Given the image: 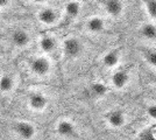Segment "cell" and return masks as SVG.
I'll return each instance as SVG.
<instances>
[{
	"label": "cell",
	"mask_w": 156,
	"mask_h": 140,
	"mask_svg": "<svg viewBox=\"0 0 156 140\" xmlns=\"http://www.w3.org/2000/svg\"><path fill=\"white\" fill-rule=\"evenodd\" d=\"M27 71L36 80H47L54 73V60L41 53L33 55L27 62Z\"/></svg>",
	"instance_id": "obj_1"
},
{
	"label": "cell",
	"mask_w": 156,
	"mask_h": 140,
	"mask_svg": "<svg viewBox=\"0 0 156 140\" xmlns=\"http://www.w3.org/2000/svg\"><path fill=\"white\" fill-rule=\"evenodd\" d=\"M35 19L40 26H42L46 29H52L55 27L61 26L62 11L48 4V5L39 7V9L35 13Z\"/></svg>",
	"instance_id": "obj_2"
},
{
	"label": "cell",
	"mask_w": 156,
	"mask_h": 140,
	"mask_svg": "<svg viewBox=\"0 0 156 140\" xmlns=\"http://www.w3.org/2000/svg\"><path fill=\"white\" fill-rule=\"evenodd\" d=\"M50 96L40 89H29L26 96L27 107L34 113H43L50 106Z\"/></svg>",
	"instance_id": "obj_3"
},
{
	"label": "cell",
	"mask_w": 156,
	"mask_h": 140,
	"mask_svg": "<svg viewBox=\"0 0 156 140\" xmlns=\"http://www.w3.org/2000/svg\"><path fill=\"white\" fill-rule=\"evenodd\" d=\"M11 133L16 140H35L39 135L37 126L26 119H15L9 125Z\"/></svg>",
	"instance_id": "obj_4"
},
{
	"label": "cell",
	"mask_w": 156,
	"mask_h": 140,
	"mask_svg": "<svg viewBox=\"0 0 156 140\" xmlns=\"http://www.w3.org/2000/svg\"><path fill=\"white\" fill-rule=\"evenodd\" d=\"M85 52L84 42L78 36L69 35L62 40L61 56L68 61H75L82 57Z\"/></svg>",
	"instance_id": "obj_5"
},
{
	"label": "cell",
	"mask_w": 156,
	"mask_h": 140,
	"mask_svg": "<svg viewBox=\"0 0 156 140\" xmlns=\"http://www.w3.org/2000/svg\"><path fill=\"white\" fill-rule=\"evenodd\" d=\"M34 43L33 33L25 27H18L11 31L8 35V45L16 52H23Z\"/></svg>",
	"instance_id": "obj_6"
},
{
	"label": "cell",
	"mask_w": 156,
	"mask_h": 140,
	"mask_svg": "<svg viewBox=\"0 0 156 140\" xmlns=\"http://www.w3.org/2000/svg\"><path fill=\"white\" fill-rule=\"evenodd\" d=\"M61 46H62V41H59L58 38L51 32L43 33L37 40V48L40 53L48 55L50 57L61 54Z\"/></svg>",
	"instance_id": "obj_7"
},
{
	"label": "cell",
	"mask_w": 156,
	"mask_h": 140,
	"mask_svg": "<svg viewBox=\"0 0 156 140\" xmlns=\"http://www.w3.org/2000/svg\"><path fill=\"white\" fill-rule=\"evenodd\" d=\"M54 131L55 134L62 139L73 140L79 137L77 124L69 117H62L56 120L54 125Z\"/></svg>",
	"instance_id": "obj_8"
},
{
	"label": "cell",
	"mask_w": 156,
	"mask_h": 140,
	"mask_svg": "<svg viewBox=\"0 0 156 140\" xmlns=\"http://www.w3.org/2000/svg\"><path fill=\"white\" fill-rule=\"evenodd\" d=\"M83 4L80 0H69L62 9V23L61 25H70L78 19L82 13Z\"/></svg>",
	"instance_id": "obj_9"
},
{
	"label": "cell",
	"mask_w": 156,
	"mask_h": 140,
	"mask_svg": "<svg viewBox=\"0 0 156 140\" xmlns=\"http://www.w3.org/2000/svg\"><path fill=\"white\" fill-rule=\"evenodd\" d=\"M18 76L12 71L0 73V95L2 97L11 96L18 87Z\"/></svg>",
	"instance_id": "obj_10"
},
{
	"label": "cell",
	"mask_w": 156,
	"mask_h": 140,
	"mask_svg": "<svg viewBox=\"0 0 156 140\" xmlns=\"http://www.w3.org/2000/svg\"><path fill=\"white\" fill-rule=\"evenodd\" d=\"M104 119L105 124L110 128L119 130L127 124V114L121 109H113L105 114Z\"/></svg>",
	"instance_id": "obj_11"
},
{
	"label": "cell",
	"mask_w": 156,
	"mask_h": 140,
	"mask_svg": "<svg viewBox=\"0 0 156 140\" xmlns=\"http://www.w3.org/2000/svg\"><path fill=\"white\" fill-rule=\"evenodd\" d=\"M107 23L101 15H91L84 22V31L91 35H100L106 31Z\"/></svg>",
	"instance_id": "obj_12"
},
{
	"label": "cell",
	"mask_w": 156,
	"mask_h": 140,
	"mask_svg": "<svg viewBox=\"0 0 156 140\" xmlns=\"http://www.w3.org/2000/svg\"><path fill=\"white\" fill-rule=\"evenodd\" d=\"M111 87L114 90L122 91L128 87L130 82V74L126 69H115L111 75Z\"/></svg>",
	"instance_id": "obj_13"
},
{
	"label": "cell",
	"mask_w": 156,
	"mask_h": 140,
	"mask_svg": "<svg viewBox=\"0 0 156 140\" xmlns=\"http://www.w3.org/2000/svg\"><path fill=\"white\" fill-rule=\"evenodd\" d=\"M105 13L113 19L121 18L125 13V4L122 0H100Z\"/></svg>",
	"instance_id": "obj_14"
},
{
	"label": "cell",
	"mask_w": 156,
	"mask_h": 140,
	"mask_svg": "<svg viewBox=\"0 0 156 140\" xmlns=\"http://www.w3.org/2000/svg\"><path fill=\"white\" fill-rule=\"evenodd\" d=\"M120 61H121V52L120 49L114 48V49H110L101 56L100 63L105 69L115 70L120 64Z\"/></svg>",
	"instance_id": "obj_15"
},
{
	"label": "cell",
	"mask_w": 156,
	"mask_h": 140,
	"mask_svg": "<svg viewBox=\"0 0 156 140\" xmlns=\"http://www.w3.org/2000/svg\"><path fill=\"white\" fill-rule=\"evenodd\" d=\"M90 96L94 99H101L108 92V88L103 82H93L89 88Z\"/></svg>",
	"instance_id": "obj_16"
},
{
	"label": "cell",
	"mask_w": 156,
	"mask_h": 140,
	"mask_svg": "<svg viewBox=\"0 0 156 140\" xmlns=\"http://www.w3.org/2000/svg\"><path fill=\"white\" fill-rule=\"evenodd\" d=\"M139 34L146 40L156 41V25L154 22H144L139 27Z\"/></svg>",
	"instance_id": "obj_17"
},
{
	"label": "cell",
	"mask_w": 156,
	"mask_h": 140,
	"mask_svg": "<svg viewBox=\"0 0 156 140\" xmlns=\"http://www.w3.org/2000/svg\"><path fill=\"white\" fill-rule=\"evenodd\" d=\"M150 20L156 22V0H141Z\"/></svg>",
	"instance_id": "obj_18"
},
{
	"label": "cell",
	"mask_w": 156,
	"mask_h": 140,
	"mask_svg": "<svg viewBox=\"0 0 156 140\" xmlns=\"http://www.w3.org/2000/svg\"><path fill=\"white\" fill-rule=\"evenodd\" d=\"M142 55L144 61L149 64L150 67L156 68V49L154 48H147V49H143Z\"/></svg>",
	"instance_id": "obj_19"
},
{
	"label": "cell",
	"mask_w": 156,
	"mask_h": 140,
	"mask_svg": "<svg viewBox=\"0 0 156 140\" xmlns=\"http://www.w3.org/2000/svg\"><path fill=\"white\" fill-rule=\"evenodd\" d=\"M140 140H156V138L150 130H146L140 134Z\"/></svg>",
	"instance_id": "obj_20"
},
{
	"label": "cell",
	"mask_w": 156,
	"mask_h": 140,
	"mask_svg": "<svg viewBox=\"0 0 156 140\" xmlns=\"http://www.w3.org/2000/svg\"><path fill=\"white\" fill-rule=\"evenodd\" d=\"M147 113L150 118H154L156 119V104L155 103H151L147 106Z\"/></svg>",
	"instance_id": "obj_21"
},
{
	"label": "cell",
	"mask_w": 156,
	"mask_h": 140,
	"mask_svg": "<svg viewBox=\"0 0 156 140\" xmlns=\"http://www.w3.org/2000/svg\"><path fill=\"white\" fill-rule=\"evenodd\" d=\"M29 4H33V5H36V6H44V5H48L50 0H27Z\"/></svg>",
	"instance_id": "obj_22"
},
{
	"label": "cell",
	"mask_w": 156,
	"mask_h": 140,
	"mask_svg": "<svg viewBox=\"0 0 156 140\" xmlns=\"http://www.w3.org/2000/svg\"><path fill=\"white\" fill-rule=\"evenodd\" d=\"M13 0H0V11L12 6Z\"/></svg>",
	"instance_id": "obj_23"
},
{
	"label": "cell",
	"mask_w": 156,
	"mask_h": 140,
	"mask_svg": "<svg viewBox=\"0 0 156 140\" xmlns=\"http://www.w3.org/2000/svg\"><path fill=\"white\" fill-rule=\"evenodd\" d=\"M0 20H1V11H0Z\"/></svg>",
	"instance_id": "obj_24"
},
{
	"label": "cell",
	"mask_w": 156,
	"mask_h": 140,
	"mask_svg": "<svg viewBox=\"0 0 156 140\" xmlns=\"http://www.w3.org/2000/svg\"><path fill=\"white\" fill-rule=\"evenodd\" d=\"M155 83H156V77H155Z\"/></svg>",
	"instance_id": "obj_25"
}]
</instances>
